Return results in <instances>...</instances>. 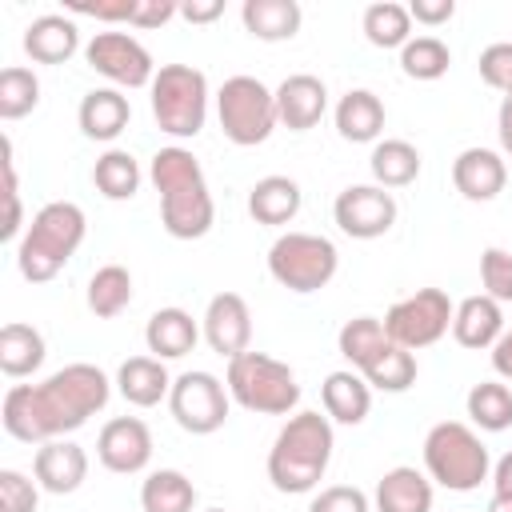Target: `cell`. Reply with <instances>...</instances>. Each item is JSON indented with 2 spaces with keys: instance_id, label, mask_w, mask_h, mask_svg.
<instances>
[{
  "instance_id": "obj_1",
  "label": "cell",
  "mask_w": 512,
  "mask_h": 512,
  "mask_svg": "<svg viewBox=\"0 0 512 512\" xmlns=\"http://www.w3.org/2000/svg\"><path fill=\"white\" fill-rule=\"evenodd\" d=\"M112 396V380L96 364H64L40 384H12L0 404V424L20 444H48L88 424Z\"/></svg>"
},
{
  "instance_id": "obj_2",
  "label": "cell",
  "mask_w": 512,
  "mask_h": 512,
  "mask_svg": "<svg viewBox=\"0 0 512 512\" xmlns=\"http://www.w3.org/2000/svg\"><path fill=\"white\" fill-rule=\"evenodd\" d=\"M148 180L160 192V224H164L168 236L200 240L212 228L216 204H212L204 168L188 148H180V144L160 148L148 164Z\"/></svg>"
},
{
  "instance_id": "obj_3",
  "label": "cell",
  "mask_w": 512,
  "mask_h": 512,
  "mask_svg": "<svg viewBox=\"0 0 512 512\" xmlns=\"http://www.w3.org/2000/svg\"><path fill=\"white\" fill-rule=\"evenodd\" d=\"M332 420L320 412H296L288 424L276 432L272 452H268V480L276 492L304 496L312 492L332 460Z\"/></svg>"
},
{
  "instance_id": "obj_4",
  "label": "cell",
  "mask_w": 512,
  "mask_h": 512,
  "mask_svg": "<svg viewBox=\"0 0 512 512\" xmlns=\"http://www.w3.org/2000/svg\"><path fill=\"white\" fill-rule=\"evenodd\" d=\"M84 232H88V220H84V208L80 204H72V200L44 204L32 216V224H28V232H24L20 248H16L20 276L32 280V284L52 280L72 260V252L80 248Z\"/></svg>"
},
{
  "instance_id": "obj_5",
  "label": "cell",
  "mask_w": 512,
  "mask_h": 512,
  "mask_svg": "<svg viewBox=\"0 0 512 512\" xmlns=\"http://www.w3.org/2000/svg\"><path fill=\"white\" fill-rule=\"evenodd\" d=\"M424 472L448 492H472L488 480L492 460L484 440L460 424V420H440L424 436Z\"/></svg>"
},
{
  "instance_id": "obj_6",
  "label": "cell",
  "mask_w": 512,
  "mask_h": 512,
  "mask_svg": "<svg viewBox=\"0 0 512 512\" xmlns=\"http://www.w3.org/2000/svg\"><path fill=\"white\" fill-rule=\"evenodd\" d=\"M228 396L260 416H288L300 404L296 372L268 352H240L228 360Z\"/></svg>"
},
{
  "instance_id": "obj_7",
  "label": "cell",
  "mask_w": 512,
  "mask_h": 512,
  "mask_svg": "<svg viewBox=\"0 0 512 512\" xmlns=\"http://www.w3.org/2000/svg\"><path fill=\"white\" fill-rule=\"evenodd\" d=\"M152 116L160 132L188 140L204 128L208 120V76L192 64H160L152 84Z\"/></svg>"
},
{
  "instance_id": "obj_8",
  "label": "cell",
  "mask_w": 512,
  "mask_h": 512,
  "mask_svg": "<svg viewBox=\"0 0 512 512\" xmlns=\"http://www.w3.org/2000/svg\"><path fill=\"white\" fill-rule=\"evenodd\" d=\"M216 116H220V132L232 144L256 148L280 124L276 92L264 80H256V76H228L220 84V92H216Z\"/></svg>"
},
{
  "instance_id": "obj_9",
  "label": "cell",
  "mask_w": 512,
  "mask_h": 512,
  "mask_svg": "<svg viewBox=\"0 0 512 512\" xmlns=\"http://www.w3.org/2000/svg\"><path fill=\"white\" fill-rule=\"evenodd\" d=\"M340 252L328 236L316 232H284L276 236V244L268 248V272L280 288L288 292H320L332 276H336Z\"/></svg>"
},
{
  "instance_id": "obj_10",
  "label": "cell",
  "mask_w": 512,
  "mask_h": 512,
  "mask_svg": "<svg viewBox=\"0 0 512 512\" xmlns=\"http://www.w3.org/2000/svg\"><path fill=\"white\" fill-rule=\"evenodd\" d=\"M452 316H456V304L448 300L444 288H416L412 296L396 300L384 312V332L392 344L416 352V348L436 344L452 328Z\"/></svg>"
},
{
  "instance_id": "obj_11",
  "label": "cell",
  "mask_w": 512,
  "mask_h": 512,
  "mask_svg": "<svg viewBox=\"0 0 512 512\" xmlns=\"http://www.w3.org/2000/svg\"><path fill=\"white\" fill-rule=\"evenodd\" d=\"M228 384H220L212 372H180L168 392L172 420L192 436H212L228 420Z\"/></svg>"
},
{
  "instance_id": "obj_12",
  "label": "cell",
  "mask_w": 512,
  "mask_h": 512,
  "mask_svg": "<svg viewBox=\"0 0 512 512\" xmlns=\"http://www.w3.org/2000/svg\"><path fill=\"white\" fill-rule=\"evenodd\" d=\"M84 60H88L92 72H100L116 88H144L156 76L152 52L128 32H96L84 44Z\"/></svg>"
},
{
  "instance_id": "obj_13",
  "label": "cell",
  "mask_w": 512,
  "mask_h": 512,
  "mask_svg": "<svg viewBox=\"0 0 512 512\" xmlns=\"http://www.w3.org/2000/svg\"><path fill=\"white\" fill-rule=\"evenodd\" d=\"M332 216H336V224H340L344 236H352V240H376V236H384L396 224V200L380 184H348L336 196Z\"/></svg>"
},
{
  "instance_id": "obj_14",
  "label": "cell",
  "mask_w": 512,
  "mask_h": 512,
  "mask_svg": "<svg viewBox=\"0 0 512 512\" xmlns=\"http://www.w3.org/2000/svg\"><path fill=\"white\" fill-rule=\"evenodd\" d=\"M96 456L108 472H120V476H136L148 468L152 460V432L140 416H116L100 428L96 436Z\"/></svg>"
},
{
  "instance_id": "obj_15",
  "label": "cell",
  "mask_w": 512,
  "mask_h": 512,
  "mask_svg": "<svg viewBox=\"0 0 512 512\" xmlns=\"http://www.w3.org/2000/svg\"><path fill=\"white\" fill-rule=\"evenodd\" d=\"M200 332L208 340V348L216 356H228L236 360L240 352H248L252 344V312L244 304L240 292H216L204 308V320H200Z\"/></svg>"
},
{
  "instance_id": "obj_16",
  "label": "cell",
  "mask_w": 512,
  "mask_h": 512,
  "mask_svg": "<svg viewBox=\"0 0 512 512\" xmlns=\"http://www.w3.org/2000/svg\"><path fill=\"white\" fill-rule=\"evenodd\" d=\"M328 112V88L320 76L312 72H292L280 80L276 88V116L284 128L292 132H308L320 124V116Z\"/></svg>"
},
{
  "instance_id": "obj_17",
  "label": "cell",
  "mask_w": 512,
  "mask_h": 512,
  "mask_svg": "<svg viewBox=\"0 0 512 512\" xmlns=\"http://www.w3.org/2000/svg\"><path fill=\"white\" fill-rule=\"evenodd\" d=\"M32 476H36V484H40L44 492L68 496V492H76V488L84 484V476H88V452H84L80 444L64 440V436H60V440H48V444L36 448Z\"/></svg>"
},
{
  "instance_id": "obj_18",
  "label": "cell",
  "mask_w": 512,
  "mask_h": 512,
  "mask_svg": "<svg viewBox=\"0 0 512 512\" xmlns=\"http://www.w3.org/2000/svg\"><path fill=\"white\" fill-rule=\"evenodd\" d=\"M504 180H508L504 156L492 148H464L452 160V184L464 200H476V204L496 200L504 192Z\"/></svg>"
},
{
  "instance_id": "obj_19",
  "label": "cell",
  "mask_w": 512,
  "mask_h": 512,
  "mask_svg": "<svg viewBox=\"0 0 512 512\" xmlns=\"http://www.w3.org/2000/svg\"><path fill=\"white\" fill-rule=\"evenodd\" d=\"M24 52L36 64H64L80 52V28L64 12H44L24 28Z\"/></svg>"
},
{
  "instance_id": "obj_20",
  "label": "cell",
  "mask_w": 512,
  "mask_h": 512,
  "mask_svg": "<svg viewBox=\"0 0 512 512\" xmlns=\"http://www.w3.org/2000/svg\"><path fill=\"white\" fill-rule=\"evenodd\" d=\"M76 120H80V132L88 136V140H116L124 128H128V120H132V104H128V96L120 92V88H92L84 100H80V108H76Z\"/></svg>"
},
{
  "instance_id": "obj_21",
  "label": "cell",
  "mask_w": 512,
  "mask_h": 512,
  "mask_svg": "<svg viewBox=\"0 0 512 512\" xmlns=\"http://www.w3.org/2000/svg\"><path fill=\"white\" fill-rule=\"evenodd\" d=\"M452 336H456L460 348H472V352L492 348L504 336V312H500V304L492 296H484V292L460 300L456 304V316H452Z\"/></svg>"
},
{
  "instance_id": "obj_22",
  "label": "cell",
  "mask_w": 512,
  "mask_h": 512,
  "mask_svg": "<svg viewBox=\"0 0 512 512\" xmlns=\"http://www.w3.org/2000/svg\"><path fill=\"white\" fill-rule=\"evenodd\" d=\"M200 340V324L192 320V312L184 308H160L148 316V328H144V344L156 360H180L196 348Z\"/></svg>"
},
{
  "instance_id": "obj_23",
  "label": "cell",
  "mask_w": 512,
  "mask_h": 512,
  "mask_svg": "<svg viewBox=\"0 0 512 512\" xmlns=\"http://www.w3.org/2000/svg\"><path fill=\"white\" fill-rule=\"evenodd\" d=\"M320 400H324V416L336 424H360L372 408V388L360 372L344 368V372H328L320 384Z\"/></svg>"
},
{
  "instance_id": "obj_24",
  "label": "cell",
  "mask_w": 512,
  "mask_h": 512,
  "mask_svg": "<svg viewBox=\"0 0 512 512\" xmlns=\"http://www.w3.org/2000/svg\"><path fill=\"white\" fill-rule=\"evenodd\" d=\"M376 512H432V480L408 464H396L376 484Z\"/></svg>"
},
{
  "instance_id": "obj_25",
  "label": "cell",
  "mask_w": 512,
  "mask_h": 512,
  "mask_svg": "<svg viewBox=\"0 0 512 512\" xmlns=\"http://www.w3.org/2000/svg\"><path fill=\"white\" fill-rule=\"evenodd\" d=\"M116 388L128 404L152 408L172 392V376H168L164 360H156V356H128L116 372Z\"/></svg>"
},
{
  "instance_id": "obj_26",
  "label": "cell",
  "mask_w": 512,
  "mask_h": 512,
  "mask_svg": "<svg viewBox=\"0 0 512 512\" xmlns=\"http://www.w3.org/2000/svg\"><path fill=\"white\" fill-rule=\"evenodd\" d=\"M300 184L292 176H264L252 184L248 192V216L256 224H268V228H280L288 220H296L300 212Z\"/></svg>"
},
{
  "instance_id": "obj_27",
  "label": "cell",
  "mask_w": 512,
  "mask_h": 512,
  "mask_svg": "<svg viewBox=\"0 0 512 512\" xmlns=\"http://www.w3.org/2000/svg\"><path fill=\"white\" fill-rule=\"evenodd\" d=\"M332 116H336V132H340L344 140H352V144H372V140L384 132V104H380V96L368 92V88L344 92Z\"/></svg>"
},
{
  "instance_id": "obj_28",
  "label": "cell",
  "mask_w": 512,
  "mask_h": 512,
  "mask_svg": "<svg viewBox=\"0 0 512 512\" xmlns=\"http://www.w3.org/2000/svg\"><path fill=\"white\" fill-rule=\"evenodd\" d=\"M240 20H244L248 36L276 44V40H292L300 32L304 12H300L296 0H244Z\"/></svg>"
},
{
  "instance_id": "obj_29",
  "label": "cell",
  "mask_w": 512,
  "mask_h": 512,
  "mask_svg": "<svg viewBox=\"0 0 512 512\" xmlns=\"http://www.w3.org/2000/svg\"><path fill=\"white\" fill-rule=\"evenodd\" d=\"M44 364V336L32 324H4L0 328V372L8 380H24Z\"/></svg>"
},
{
  "instance_id": "obj_30",
  "label": "cell",
  "mask_w": 512,
  "mask_h": 512,
  "mask_svg": "<svg viewBox=\"0 0 512 512\" xmlns=\"http://www.w3.org/2000/svg\"><path fill=\"white\" fill-rule=\"evenodd\" d=\"M140 508L144 512H192L196 508V488L184 472L176 468H156L140 484Z\"/></svg>"
},
{
  "instance_id": "obj_31",
  "label": "cell",
  "mask_w": 512,
  "mask_h": 512,
  "mask_svg": "<svg viewBox=\"0 0 512 512\" xmlns=\"http://www.w3.org/2000/svg\"><path fill=\"white\" fill-rule=\"evenodd\" d=\"M368 44L376 48H404L412 40V16H408V4H396V0H376L364 8V20H360Z\"/></svg>"
},
{
  "instance_id": "obj_32",
  "label": "cell",
  "mask_w": 512,
  "mask_h": 512,
  "mask_svg": "<svg viewBox=\"0 0 512 512\" xmlns=\"http://www.w3.org/2000/svg\"><path fill=\"white\" fill-rule=\"evenodd\" d=\"M368 168L380 188H404L420 176V152L408 140H380L368 156Z\"/></svg>"
},
{
  "instance_id": "obj_33",
  "label": "cell",
  "mask_w": 512,
  "mask_h": 512,
  "mask_svg": "<svg viewBox=\"0 0 512 512\" xmlns=\"http://www.w3.org/2000/svg\"><path fill=\"white\" fill-rule=\"evenodd\" d=\"M128 304H132V272H128L124 264H104V268H96L92 280H88V308H92V316L112 320V316H120Z\"/></svg>"
},
{
  "instance_id": "obj_34",
  "label": "cell",
  "mask_w": 512,
  "mask_h": 512,
  "mask_svg": "<svg viewBox=\"0 0 512 512\" xmlns=\"http://www.w3.org/2000/svg\"><path fill=\"white\" fill-rule=\"evenodd\" d=\"M336 344H340V356H344L356 372H364L392 340H388V332H384V320H376V316H356V320H348V324L340 328Z\"/></svg>"
},
{
  "instance_id": "obj_35",
  "label": "cell",
  "mask_w": 512,
  "mask_h": 512,
  "mask_svg": "<svg viewBox=\"0 0 512 512\" xmlns=\"http://www.w3.org/2000/svg\"><path fill=\"white\" fill-rule=\"evenodd\" d=\"M92 184H96V192L104 200H132L136 188H140V164H136V156L124 152V148H108L96 160V168H92Z\"/></svg>"
},
{
  "instance_id": "obj_36",
  "label": "cell",
  "mask_w": 512,
  "mask_h": 512,
  "mask_svg": "<svg viewBox=\"0 0 512 512\" xmlns=\"http://www.w3.org/2000/svg\"><path fill=\"white\" fill-rule=\"evenodd\" d=\"M464 408H468L472 424L484 428V432H504V428H512V388L500 384V380H480V384H472Z\"/></svg>"
},
{
  "instance_id": "obj_37",
  "label": "cell",
  "mask_w": 512,
  "mask_h": 512,
  "mask_svg": "<svg viewBox=\"0 0 512 512\" xmlns=\"http://www.w3.org/2000/svg\"><path fill=\"white\" fill-rule=\"evenodd\" d=\"M360 376L368 380V388H380V392H408V388L416 384V356H412L408 348H400V344H388Z\"/></svg>"
},
{
  "instance_id": "obj_38",
  "label": "cell",
  "mask_w": 512,
  "mask_h": 512,
  "mask_svg": "<svg viewBox=\"0 0 512 512\" xmlns=\"http://www.w3.org/2000/svg\"><path fill=\"white\" fill-rule=\"evenodd\" d=\"M448 64H452V52L440 36H412L400 48V68L412 80H440L448 72Z\"/></svg>"
},
{
  "instance_id": "obj_39",
  "label": "cell",
  "mask_w": 512,
  "mask_h": 512,
  "mask_svg": "<svg viewBox=\"0 0 512 512\" xmlns=\"http://www.w3.org/2000/svg\"><path fill=\"white\" fill-rule=\"evenodd\" d=\"M40 104V80L32 68L8 64L0 72V120H20Z\"/></svg>"
},
{
  "instance_id": "obj_40",
  "label": "cell",
  "mask_w": 512,
  "mask_h": 512,
  "mask_svg": "<svg viewBox=\"0 0 512 512\" xmlns=\"http://www.w3.org/2000/svg\"><path fill=\"white\" fill-rule=\"evenodd\" d=\"M480 280H484V296H492L496 304H512V252L508 248H484L480 252Z\"/></svg>"
},
{
  "instance_id": "obj_41",
  "label": "cell",
  "mask_w": 512,
  "mask_h": 512,
  "mask_svg": "<svg viewBox=\"0 0 512 512\" xmlns=\"http://www.w3.org/2000/svg\"><path fill=\"white\" fill-rule=\"evenodd\" d=\"M476 68H480V80H484L488 88L512 96V40H496V44H488V48L480 52Z\"/></svg>"
},
{
  "instance_id": "obj_42",
  "label": "cell",
  "mask_w": 512,
  "mask_h": 512,
  "mask_svg": "<svg viewBox=\"0 0 512 512\" xmlns=\"http://www.w3.org/2000/svg\"><path fill=\"white\" fill-rule=\"evenodd\" d=\"M36 488H40V484L28 480L24 472L4 468V472H0V512H36V500H40Z\"/></svg>"
},
{
  "instance_id": "obj_43",
  "label": "cell",
  "mask_w": 512,
  "mask_h": 512,
  "mask_svg": "<svg viewBox=\"0 0 512 512\" xmlns=\"http://www.w3.org/2000/svg\"><path fill=\"white\" fill-rule=\"evenodd\" d=\"M308 512H372L368 496L352 484H332V488H320L308 504Z\"/></svg>"
},
{
  "instance_id": "obj_44",
  "label": "cell",
  "mask_w": 512,
  "mask_h": 512,
  "mask_svg": "<svg viewBox=\"0 0 512 512\" xmlns=\"http://www.w3.org/2000/svg\"><path fill=\"white\" fill-rule=\"evenodd\" d=\"M136 8H140V0H72L68 4V12L92 16V20H104V24H120V20L132 24Z\"/></svg>"
},
{
  "instance_id": "obj_45",
  "label": "cell",
  "mask_w": 512,
  "mask_h": 512,
  "mask_svg": "<svg viewBox=\"0 0 512 512\" xmlns=\"http://www.w3.org/2000/svg\"><path fill=\"white\" fill-rule=\"evenodd\" d=\"M4 200H8V212H4V224H0V240H16L20 232V188H16V164H12V140H4Z\"/></svg>"
},
{
  "instance_id": "obj_46",
  "label": "cell",
  "mask_w": 512,
  "mask_h": 512,
  "mask_svg": "<svg viewBox=\"0 0 512 512\" xmlns=\"http://www.w3.org/2000/svg\"><path fill=\"white\" fill-rule=\"evenodd\" d=\"M172 16H180V4H172V0H140V8L132 16V28H164Z\"/></svg>"
},
{
  "instance_id": "obj_47",
  "label": "cell",
  "mask_w": 512,
  "mask_h": 512,
  "mask_svg": "<svg viewBox=\"0 0 512 512\" xmlns=\"http://www.w3.org/2000/svg\"><path fill=\"white\" fill-rule=\"evenodd\" d=\"M408 16H412L416 24L440 28V24H448V20L456 16V4H452V0H412V4H408Z\"/></svg>"
},
{
  "instance_id": "obj_48",
  "label": "cell",
  "mask_w": 512,
  "mask_h": 512,
  "mask_svg": "<svg viewBox=\"0 0 512 512\" xmlns=\"http://www.w3.org/2000/svg\"><path fill=\"white\" fill-rule=\"evenodd\" d=\"M216 16H224V0H188V4H180V20H188V24H212Z\"/></svg>"
},
{
  "instance_id": "obj_49",
  "label": "cell",
  "mask_w": 512,
  "mask_h": 512,
  "mask_svg": "<svg viewBox=\"0 0 512 512\" xmlns=\"http://www.w3.org/2000/svg\"><path fill=\"white\" fill-rule=\"evenodd\" d=\"M492 368L512 384V328L492 344Z\"/></svg>"
},
{
  "instance_id": "obj_50",
  "label": "cell",
  "mask_w": 512,
  "mask_h": 512,
  "mask_svg": "<svg viewBox=\"0 0 512 512\" xmlns=\"http://www.w3.org/2000/svg\"><path fill=\"white\" fill-rule=\"evenodd\" d=\"M492 488H496V496H512V452H504L492 464Z\"/></svg>"
},
{
  "instance_id": "obj_51",
  "label": "cell",
  "mask_w": 512,
  "mask_h": 512,
  "mask_svg": "<svg viewBox=\"0 0 512 512\" xmlns=\"http://www.w3.org/2000/svg\"><path fill=\"white\" fill-rule=\"evenodd\" d=\"M496 132H500V148L512 156V96L500 100V116H496Z\"/></svg>"
},
{
  "instance_id": "obj_52",
  "label": "cell",
  "mask_w": 512,
  "mask_h": 512,
  "mask_svg": "<svg viewBox=\"0 0 512 512\" xmlns=\"http://www.w3.org/2000/svg\"><path fill=\"white\" fill-rule=\"evenodd\" d=\"M484 512H512V496H492Z\"/></svg>"
},
{
  "instance_id": "obj_53",
  "label": "cell",
  "mask_w": 512,
  "mask_h": 512,
  "mask_svg": "<svg viewBox=\"0 0 512 512\" xmlns=\"http://www.w3.org/2000/svg\"><path fill=\"white\" fill-rule=\"evenodd\" d=\"M208 512H224V508H208Z\"/></svg>"
}]
</instances>
